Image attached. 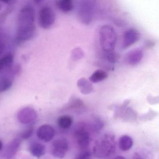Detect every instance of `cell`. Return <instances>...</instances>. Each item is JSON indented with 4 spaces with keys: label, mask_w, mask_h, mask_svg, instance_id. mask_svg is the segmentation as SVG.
<instances>
[{
    "label": "cell",
    "mask_w": 159,
    "mask_h": 159,
    "mask_svg": "<svg viewBox=\"0 0 159 159\" xmlns=\"http://www.w3.org/2000/svg\"><path fill=\"white\" fill-rule=\"evenodd\" d=\"M35 10L30 6L22 7L18 16L16 39L19 43L29 41L36 34Z\"/></svg>",
    "instance_id": "cell-1"
},
{
    "label": "cell",
    "mask_w": 159,
    "mask_h": 159,
    "mask_svg": "<svg viewBox=\"0 0 159 159\" xmlns=\"http://www.w3.org/2000/svg\"><path fill=\"white\" fill-rule=\"evenodd\" d=\"M116 149L115 136L105 134L95 142L93 147V154L100 158H105L114 154Z\"/></svg>",
    "instance_id": "cell-2"
},
{
    "label": "cell",
    "mask_w": 159,
    "mask_h": 159,
    "mask_svg": "<svg viewBox=\"0 0 159 159\" xmlns=\"http://www.w3.org/2000/svg\"><path fill=\"white\" fill-rule=\"evenodd\" d=\"M99 36L102 50L105 52L114 51L117 38L115 29L110 25H103L99 30Z\"/></svg>",
    "instance_id": "cell-3"
},
{
    "label": "cell",
    "mask_w": 159,
    "mask_h": 159,
    "mask_svg": "<svg viewBox=\"0 0 159 159\" xmlns=\"http://www.w3.org/2000/svg\"><path fill=\"white\" fill-rule=\"evenodd\" d=\"M94 1L83 0L80 1L77 8V16L83 24L91 23L94 16L95 4Z\"/></svg>",
    "instance_id": "cell-4"
},
{
    "label": "cell",
    "mask_w": 159,
    "mask_h": 159,
    "mask_svg": "<svg viewBox=\"0 0 159 159\" xmlns=\"http://www.w3.org/2000/svg\"><path fill=\"white\" fill-rule=\"evenodd\" d=\"M56 14L54 10L49 6H44L38 13V21L42 28L47 29L55 23Z\"/></svg>",
    "instance_id": "cell-5"
},
{
    "label": "cell",
    "mask_w": 159,
    "mask_h": 159,
    "mask_svg": "<svg viewBox=\"0 0 159 159\" xmlns=\"http://www.w3.org/2000/svg\"><path fill=\"white\" fill-rule=\"evenodd\" d=\"M74 136L81 150L87 149L90 142V135L83 123H79L75 127Z\"/></svg>",
    "instance_id": "cell-6"
},
{
    "label": "cell",
    "mask_w": 159,
    "mask_h": 159,
    "mask_svg": "<svg viewBox=\"0 0 159 159\" xmlns=\"http://www.w3.org/2000/svg\"><path fill=\"white\" fill-rule=\"evenodd\" d=\"M129 101H126L120 106L117 108L116 117L122 119V120L126 122H134L136 121L138 115L137 113L130 107H127Z\"/></svg>",
    "instance_id": "cell-7"
},
{
    "label": "cell",
    "mask_w": 159,
    "mask_h": 159,
    "mask_svg": "<svg viewBox=\"0 0 159 159\" xmlns=\"http://www.w3.org/2000/svg\"><path fill=\"white\" fill-rule=\"evenodd\" d=\"M69 144L66 139L64 138L57 139L54 141L52 144V155L55 157L62 159L66 156Z\"/></svg>",
    "instance_id": "cell-8"
},
{
    "label": "cell",
    "mask_w": 159,
    "mask_h": 159,
    "mask_svg": "<svg viewBox=\"0 0 159 159\" xmlns=\"http://www.w3.org/2000/svg\"><path fill=\"white\" fill-rule=\"evenodd\" d=\"M141 35L137 30L130 29L127 30L123 35L122 47L123 49L129 47L138 42L140 39Z\"/></svg>",
    "instance_id": "cell-9"
},
{
    "label": "cell",
    "mask_w": 159,
    "mask_h": 159,
    "mask_svg": "<svg viewBox=\"0 0 159 159\" xmlns=\"http://www.w3.org/2000/svg\"><path fill=\"white\" fill-rule=\"evenodd\" d=\"M36 135L38 139L41 141L48 143L51 141L55 136V130L50 125H42L37 129Z\"/></svg>",
    "instance_id": "cell-10"
},
{
    "label": "cell",
    "mask_w": 159,
    "mask_h": 159,
    "mask_svg": "<svg viewBox=\"0 0 159 159\" xmlns=\"http://www.w3.org/2000/svg\"><path fill=\"white\" fill-rule=\"evenodd\" d=\"M37 117V113L31 107L24 108L18 114V119L20 122L24 124L32 123L36 119Z\"/></svg>",
    "instance_id": "cell-11"
},
{
    "label": "cell",
    "mask_w": 159,
    "mask_h": 159,
    "mask_svg": "<svg viewBox=\"0 0 159 159\" xmlns=\"http://www.w3.org/2000/svg\"><path fill=\"white\" fill-rule=\"evenodd\" d=\"M143 52L139 48L134 49L125 55L124 61L130 65H135L140 63L143 58Z\"/></svg>",
    "instance_id": "cell-12"
},
{
    "label": "cell",
    "mask_w": 159,
    "mask_h": 159,
    "mask_svg": "<svg viewBox=\"0 0 159 159\" xmlns=\"http://www.w3.org/2000/svg\"><path fill=\"white\" fill-rule=\"evenodd\" d=\"M77 86L80 92L83 94H89L93 90V87L90 83L85 78H81L77 81Z\"/></svg>",
    "instance_id": "cell-13"
},
{
    "label": "cell",
    "mask_w": 159,
    "mask_h": 159,
    "mask_svg": "<svg viewBox=\"0 0 159 159\" xmlns=\"http://www.w3.org/2000/svg\"><path fill=\"white\" fill-rule=\"evenodd\" d=\"M30 151L34 157L40 158L45 154V147L39 143H34L30 146Z\"/></svg>",
    "instance_id": "cell-14"
},
{
    "label": "cell",
    "mask_w": 159,
    "mask_h": 159,
    "mask_svg": "<svg viewBox=\"0 0 159 159\" xmlns=\"http://www.w3.org/2000/svg\"><path fill=\"white\" fill-rule=\"evenodd\" d=\"M14 62V56L8 53L0 58V72L8 70L11 68Z\"/></svg>",
    "instance_id": "cell-15"
},
{
    "label": "cell",
    "mask_w": 159,
    "mask_h": 159,
    "mask_svg": "<svg viewBox=\"0 0 159 159\" xmlns=\"http://www.w3.org/2000/svg\"><path fill=\"white\" fill-rule=\"evenodd\" d=\"M133 145L132 139L128 135H123L119 140V147L120 150L127 151L130 150Z\"/></svg>",
    "instance_id": "cell-16"
},
{
    "label": "cell",
    "mask_w": 159,
    "mask_h": 159,
    "mask_svg": "<svg viewBox=\"0 0 159 159\" xmlns=\"http://www.w3.org/2000/svg\"><path fill=\"white\" fill-rule=\"evenodd\" d=\"M57 7L62 12L69 13L74 8L73 2L71 0H60L56 3Z\"/></svg>",
    "instance_id": "cell-17"
},
{
    "label": "cell",
    "mask_w": 159,
    "mask_h": 159,
    "mask_svg": "<svg viewBox=\"0 0 159 159\" xmlns=\"http://www.w3.org/2000/svg\"><path fill=\"white\" fill-rule=\"evenodd\" d=\"M14 78L8 75L3 76L0 78V92L8 90L13 85Z\"/></svg>",
    "instance_id": "cell-18"
},
{
    "label": "cell",
    "mask_w": 159,
    "mask_h": 159,
    "mask_svg": "<svg viewBox=\"0 0 159 159\" xmlns=\"http://www.w3.org/2000/svg\"><path fill=\"white\" fill-rule=\"evenodd\" d=\"M108 74L105 71L98 70L95 71L89 77V80L92 83H96L106 79Z\"/></svg>",
    "instance_id": "cell-19"
},
{
    "label": "cell",
    "mask_w": 159,
    "mask_h": 159,
    "mask_svg": "<svg viewBox=\"0 0 159 159\" xmlns=\"http://www.w3.org/2000/svg\"><path fill=\"white\" fill-rule=\"evenodd\" d=\"M58 126L63 129H68L71 127L73 124V119L68 115L60 117L57 120Z\"/></svg>",
    "instance_id": "cell-20"
},
{
    "label": "cell",
    "mask_w": 159,
    "mask_h": 159,
    "mask_svg": "<svg viewBox=\"0 0 159 159\" xmlns=\"http://www.w3.org/2000/svg\"><path fill=\"white\" fill-rule=\"evenodd\" d=\"M20 145L19 140L16 139L11 143L5 151L6 158L10 159L16 152Z\"/></svg>",
    "instance_id": "cell-21"
},
{
    "label": "cell",
    "mask_w": 159,
    "mask_h": 159,
    "mask_svg": "<svg viewBox=\"0 0 159 159\" xmlns=\"http://www.w3.org/2000/svg\"><path fill=\"white\" fill-rule=\"evenodd\" d=\"M83 106V103L82 101L76 98H72L69 103L65 107L64 110L66 109H77Z\"/></svg>",
    "instance_id": "cell-22"
},
{
    "label": "cell",
    "mask_w": 159,
    "mask_h": 159,
    "mask_svg": "<svg viewBox=\"0 0 159 159\" xmlns=\"http://www.w3.org/2000/svg\"><path fill=\"white\" fill-rule=\"evenodd\" d=\"M158 115V113L156 111H154L152 109H150L147 114L141 116L139 117V119L141 121L147 122V121H150L154 119Z\"/></svg>",
    "instance_id": "cell-23"
},
{
    "label": "cell",
    "mask_w": 159,
    "mask_h": 159,
    "mask_svg": "<svg viewBox=\"0 0 159 159\" xmlns=\"http://www.w3.org/2000/svg\"><path fill=\"white\" fill-rule=\"evenodd\" d=\"M104 125L102 120L97 117H94L91 124L92 129L93 131H99L102 129Z\"/></svg>",
    "instance_id": "cell-24"
},
{
    "label": "cell",
    "mask_w": 159,
    "mask_h": 159,
    "mask_svg": "<svg viewBox=\"0 0 159 159\" xmlns=\"http://www.w3.org/2000/svg\"><path fill=\"white\" fill-rule=\"evenodd\" d=\"M106 58L111 63H115L116 62L118 59V56L114 51L109 52H106Z\"/></svg>",
    "instance_id": "cell-25"
},
{
    "label": "cell",
    "mask_w": 159,
    "mask_h": 159,
    "mask_svg": "<svg viewBox=\"0 0 159 159\" xmlns=\"http://www.w3.org/2000/svg\"><path fill=\"white\" fill-rule=\"evenodd\" d=\"M91 157V153L88 149L82 150L75 157V159H90Z\"/></svg>",
    "instance_id": "cell-26"
},
{
    "label": "cell",
    "mask_w": 159,
    "mask_h": 159,
    "mask_svg": "<svg viewBox=\"0 0 159 159\" xmlns=\"http://www.w3.org/2000/svg\"><path fill=\"white\" fill-rule=\"evenodd\" d=\"M33 132V126H30L22 132L21 134V137L23 139H28L32 136Z\"/></svg>",
    "instance_id": "cell-27"
},
{
    "label": "cell",
    "mask_w": 159,
    "mask_h": 159,
    "mask_svg": "<svg viewBox=\"0 0 159 159\" xmlns=\"http://www.w3.org/2000/svg\"><path fill=\"white\" fill-rule=\"evenodd\" d=\"M83 53L80 49L75 48L72 52V58L74 60H78L83 57Z\"/></svg>",
    "instance_id": "cell-28"
},
{
    "label": "cell",
    "mask_w": 159,
    "mask_h": 159,
    "mask_svg": "<svg viewBox=\"0 0 159 159\" xmlns=\"http://www.w3.org/2000/svg\"><path fill=\"white\" fill-rule=\"evenodd\" d=\"M148 101L151 105L157 104L159 103V96L158 97H153L149 96L147 98Z\"/></svg>",
    "instance_id": "cell-29"
},
{
    "label": "cell",
    "mask_w": 159,
    "mask_h": 159,
    "mask_svg": "<svg viewBox=\"0 0 159 159\" xmlns=\"http://www.w3.org/2000/svg\"><path fill=\"white\" fill-rule=\"evenodd\" d=\"M13 7L12 6H10L6 10H5L4 12L3 13V14L1 16V19L2 20H3L4 18H5L6 17L7 15L9 14L10 12L13 10Z\"/></svg>",
    "instance_id": "cell-30"
},
{
    "label": "cell",
    "mask_w": 159,
    "mask_h": 159,
    "mask_svg": "<svg viewBox=\"0 0 159 159\" xmlns=\"http://www.w3.org/2000/svg\"><path fill=\"white\" fill-rule=\"evenodd\" d=\"M6 49V45L4 42L0 40V56L4 52Z\"/></svg>",
    "instance_id": "cell-31"
},
{
    "label": "cell",
    "mask_w": 159,
    "mask_h": 159,
    "mask_svg": "<svg viewBox=\"0 0 159 159\" xmlns=\"http://www.w3.org/2000/svg\"><path fill=\"white\" fill-rule=\"evenodd\" d=\"M133 159H145L139 153H135L134 154Z\"/></svg>",
    "instance_id": "cell-32"
},
{
    "label": "cell",
    "mask_w": 159,
    "mask_h": 159,
    "mask_svg": "<svg viewBox=\"0 0 159 159\" xmlns=\"http://www.w3.org/2000/svg\"><path fill=\"white\" fill-rule=\"evenodd\" d=\"M3 147V143L1 140H0V151L2 150Z\"/></svg>",
    "instance_id": "cell-33"
},
{
    "label": "cell",
    "mask_w": 159,
    "mask_h": 159,
    "mask_svg": "<svg viewBox=\"0 0 159 159\" xmlns=\"http://www.w3.org/2000/svg\"><path fill=\"white\" fill-rule=\"evenodd\" d=\"M114 159H126L125 158L123 157H116Z\"/></svg>",
    "instance_id": "cell-34"
},
{
    "label": "cell",
    "mask_w": 159,
    "mask_h": 159,
    "mask_svg": "<svg viewBox=\"0 0 159 159\" xmlns=\"http://www.w3.org/2000/svg\"><path fill=\"white\" fill-rule=\"evenodd\" d=\"M3 4L2 2L1 1H0V11L2 10V8Z\"/></svg>",
    "instance_id": "cell-35"
},
{
    "label": "cell",
    "mask_w": 159,
    "mask_h": 159,
    "mask_svg": "<svg viewBox=\"0 0 159 159\" xmlns=\"http://www.w3.org/2000/svg\"></svg>",
    "instance_id": "cell-36"
}]
</instances>
